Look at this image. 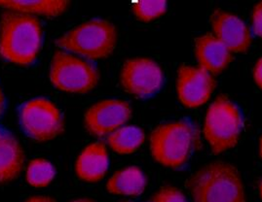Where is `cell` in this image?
I'll return each mask as SVG.
<instances>
[{
    "label": "cell",
    "mask_w": 262,
    "mask_h": 202,
    "mask_svg": "<svg viewBox=\"0 0 262 202\" xmlns=\"http://www.w3.org/2000/svg\"><path fill=\"white\" fill-rule=\"evenodd\" d=\"M130 104L124 100L106 99L94 104L85 114V127L90 134L103 137L119 130L130 120Z\"/></svg>",
    "instance_id": "9"
},
{
    "label": "cell",
    "mask_w": 262,
    "mask_h": 202,
    "mask_svg": "<svg viewBox=\"0 0 262 202\" xmlns=\"http://www.w3.org/2000/svg\"><path fill=\"white\" fill-rule=\"evenodd\" d=\"M70 5L69 1H49V0H35V1H16L5 0L0 1V6L18 13L35 14L45 17H56L63 11L67 10Z\"/></svg>",
    "instance_id": "16"
},
{
    "label": "cell",
    "mask_w": 262,
    "mask_h": 202,
    "mask_svg": "<svg viewBox=\"0 0 262 202\" xmlns=\"http://www.w3.org/2000/svg\"><path fill=\"white\" fill-rule=\"evenodd\" d=\"M195 54L200 67L211 74L221 73L232 60L231 52L212 34L196 38Z\"/></svg>",
    "instance_id": "12"
},
{
    "label": "cell",
    "mask_w": 262,
    "mask_h": 202,
    "mask_svg": "<svg viewBox=\"0 0 262 202\" xmlns=\"http://www.w3.org/2000/svg\"><path fill=\"white\" fill-rule=\"evenodd\" d=\"M252 26L255 34L262 38V2L258 3L253 9Z\"/></svg>",
    "instance_id": "21"
},
{
    "label": "cell",
    "mask_w": 262,
    "mask_h": 202,
    "mask_svg": "<svg viewBox=\"0 0 262 202\" xmlns=\"http://www.w3.org/2000/svg\"><path fill=\"white\" fill-rule=\"evenodd\" d=\"M150 202H186L185 196L173 187H164L154 194Z\"/></svg>",
    "instance_id": "20"
},
{
    "label": "cell",
    "mask_w": 262,
    "mask_h": 202,
    "mask_svg": "<svg viewBox=\"0 0 262 202\" xmlns=\"http://www.w3.org/2000/svg\"><path fill=\"white\" fill-rule=\"evenodd\" d=\"M20 121L24 132L36 142L50 141L64 130L60 109L46 98L27 101L20 108Z\"/></svg>",
    "instance_id": "7"
},
{
    "label": "cell",
    "mask_w": 262,
    "mask_h": 202,
    "mask_svg": "<svg viewBox=\"0 0 262 202\" xmlns=\"http://www.w3.org/2000/svg\"><path fill=\"white\" fill-rule=\"evenodd\" d=\"M71 202H96L95 200H93V199H90V198H82V199H77V200H73V201Z\"/></svg>",
    "instance_id": "25"
},
{
    "label": "cell",
    "mask_w": 262,
    "mask_h": 202,
    "mask_svg": "<svg viewBox=\"0 0 262 202\" xmlns=\"http://www.w3.org/2000/svg\"><path fill=\"white\" fill-rule=\"evenodd\" d=\"M39 20L29 14L8 11L3 13L0 31V55L19 65L35 61L42 43Z\"/></svg>",
    "instance_id": "1"
},
{
    "label": "cell",
    "mask_w": 262,
    "mask_h": 202,
    "mask_svg": "<svg viewBox=\"0 0 262 202\" xmlns=\"http://www.w3.org/2000/svg\"><path fill=\"white\" fill-rule=\"evenodd\" d=\"M259 152H260V157H261L262 159V137L261 139H260V144H259Z\"/></svg>",
    "instance_id": "26"
},
{
    "label": "cell",
    "mask_w": 262,
    "mask_h": 202,
    "mask_svg": "<svg viewBox=\"0 0 262 202\" xmlns=\"http://www.w3.org/2000/svg\"><path fill=\"white\" fill-rule=\"evenodd\" d=\"M4 108H5V97H4L3 91L0 89V116L4 111Z\"/></svg>",
    "instance_id": "24"
},
{
    "label": "cell",
    "mask_w": 262,
    "mask_h": 202,
    "mask_svg": "<svg viewBox=\"0 0 262 202\" xmlns=\"http://www.w3.org/2000/svg\"><path fill=\"white\" fill-rule=\"evenodd\" d=\"M166 9V1H138L134 4L133 12L138 20L148 22L160 18Z\"/></svg>",
    "instance_id": "19"
},
{
    "label": "cell",
    "mask_w": 262,
    "mask_h": 202,
    "mask_svg": "<svg viewBox=\"0 0 262 202\" xmlns=\"http://www.w3.org/2000/svg\"><path fill=\"white\" fill-rule=\"evenodd\" d=\"M259 192H260V195H261L262 197V182L260 184V186H259Z\"/></svg>",
    "instance_id": "27"
},
{
    "label": "cell",
    "mask_w": 262,
    "mask_h": 202,
    "mask_svg": "<svg viewBox=\"0 0 262 202\" xmlns=\"http://www.w3.org/2000/svg\"><path fill=\"white\" fill-rule=\"evenodd\" d=\"M146 186V178L137 166H130L114 173L107 182V191L116 195L138 196Z\"/></svg>",
    "instance_id": "15"
},
{
    "label": "cell",
    "mask_w": 262,
    "mask_h": 202,
    "mask_svg": "<svg viewBox=\"0 0 262 202\" xmlns=\"http://www.w3.org/2000/svg\"><path fill=\"white\" fill-rule=\"evenodd\" d=\"M214 37L234 53H244L252 44L251 31L236 15L223 10H215L211 17Z\"/></svg>",
    "instance_id": "11"
},
{
    "label": "cell",
    "mask_w": 262,
    "mask_h": 202,
    "mask_svg": "<svg viewBox=\"0 0 262 202\" xmlns=\"http://www.w3.org/2000/svg\"><path fill=\"white\" fill-rule=\"evenodd\" d=\"M25 202H56L53 198L49 196H42V195H37V196H31L28 198Z\"/></svg>",
    "instance_id": "23"
},
{
    "label": "cell",
    "mask_w": 262,
    "mask_h": 202,
    "mask_svg": "<svg viewBox=\"0 0 262 202\" xmlns=\"http://www.w3.org/2000/svg\"><path fill=\"white\" fill-rule=\"evenodd\" d=\"M120 81L128 93L138 98H146L161 88L163 72L155 61L136 58L124 63Z\"/></svg>",
    "instance_id": "8"
},
{
    "label": "cell",
    "mask_w": 262,
    "mask_h": 202,
    "mask_svg": "<svg viewBox=\"0 0 262 202\" xmlns=\"http://www.w3.org/2000/svg\"><path fill=\"white\" fill-rule=\"evenodd\" d=\"M188 188L194 202H246L239 172L229 163L203 166L190 177Z\"/></svg>",
    "instance_id": "2"
},
{
    "label": "cell",
    "mask_w": 262,
    "mask_h": 202,
    "mask_svg": "<svg viewBox=\"0 0 262 202\" xmlns=\"http://www.w3.org/2000/svg\"><path fill=\"white\" fill-rule=\"evenodd\" d=\"M212 74L199 67L182 65L178 73V94L182 104L197 108L207 103L215 88Z\"/></svg>",
    "instance_id": "10"
},
{
    "label": "cell",
    "mask_w": 262,
    "mask_h": 202,
    "mask_svg": "<svg viewBox=\"0 0 262 202\" xmlns=\"http://www.w3.org/2000/svg\"><path fill=\"white\" fill-rule=\"evenodd\" d=\"M117 43V31L114 24L105 20L82 22L61 37L56 44L90 60H99L110 56Z\"/></svg>",
    "instance_id": "3"
},
{
    "label": "cell",
    "mask_w": 262,
    "mask_h": 202,
    "mask_svg": "<svg viewBox=\"0 0 262 202\" xmlns=\"http://www.w3.org/2000/svg\"><path fill=\"white\" fill-rule=\"evenodd\" d=\"M108 164L110 159L105 145L97 142L88 145L81 152L75 163V172L85 182H99L107 171Z\"/></svg>",
    "instance_id": "13"
},
{
    "label": "cell",
    "mask_w": 262,
    "mask_h": 202,
    "mask_svg": "<svg viewBox=\"0 0 262 202\" xmlns=\"http://www.w3.org/2000/svg\"><path fill=\"white\" fill-rule=\"evenodd\" d=\"M242 127L240 109L226 96L220 95L207 111L204 133L212 151L220 154L236 146Z\"/></svg>",
    "instance_id": "5"
},
{
    "label": "cell",
    "mask_w": 262,
    "mask_h": 202,
    "mask_svg": "<svg viewBox=\"0 0 262 202\" xmlns=\"http://www.w3.org/2000/svg\"><path fill=\"white\" fill-rule=\"evenodd\" d=\"M25 154L10 132L0 128V184L10 182L20 174Z\"/></svg>",
    "instance_id": "14"
},
{
    "label": "cell",
    "mask_w": 262,
    "mask_h": 202,
    "mask_svg": "<svg viewBox=\"0 0 262 202\" xmlns=\"http://www.w3.org/2000/svg\"><path fill=\"white\" fill-rule=\"evenodd\" d=\"M253 78L256 85L262 89V58H260L254 65L253 68Z\"/></svg>",
    "instance_id": "22"
},
{
    "label": "cell",
    "mask_w": 262,
    "mask_h": 202,
    "mask_svg": "<svg viewBox=\"0 0 262 202\" xmlns=\"http://www.w3.org/2000/svg\"><path fill=\"white\" fill-rule=\"evenodd\" d=\"M55 173V168L50 162L44 159H35L29 163L26 178L32 187L42 188L53 181Z\"/></svg>",
    "instance_id": "18"
},
{
    "label": "cell",
    "mask_w": 262,
    "mask_h": 202,
    "mask_svg": "<svg viewBox=\"0 0 262 202\" xmlns=\"http://www.w3.org/2000/svg\"><path fill=\"white\" fill-rule=\"evenodd\" d=\"M49 77L51 83L61 91L85 93L98 85L100 73L91 62L58 50L52 59Z\"/></svg>",
    "instance_id": "6"
},
{
    "label": "cell",
    "mask_w": 262,
    "mask_h": 202,
    "mask_svg": "<svg viewBox=\"0 0 262 202\" xmlns=\"http://www.w3.org/2000/svg\"><path fill=\"white\" fill-rule=\"evenodd\" d=\"M144 140V132L137 127L120 128L112 132L107 138L111 149L122 155H128L138 151Z\"/></svg>",
    "instance_id": "17"
},
{
    "label": "cell",
    "mask_w": 262,
    "mask_h": 202,
    "mask_svg": "<svg viewBox=\"0 0 262 202\" xmlns=\"http://www.w3.org/2000/svg\"><path fill=\"white\" fill-rule=\"evenodd\" d=\"M195 142L191 124L173 121L157 127L150 135L153 158L162 165L181 168L190 157Z\"/></svg>",
    "instance_id": "4"
}]
</instances>
